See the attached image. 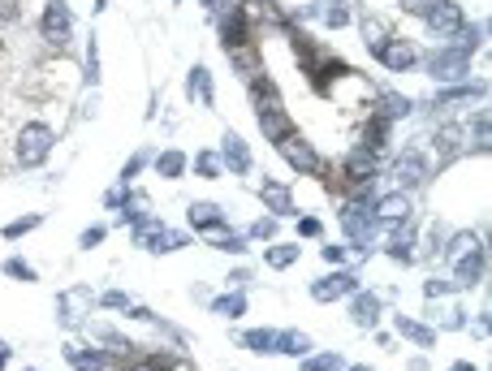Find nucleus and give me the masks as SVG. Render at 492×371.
<instances>
[{"label":"nucleus","instance_id":"f257e3e1","mask_svg":"<svg viewBox=\"0 0 492 371\" xmlns=\"http://www.w3.org/2000/svg\"><path fill=\"white\" fill-rule=\"evenodd\" d=\"M43 147H48V130H26V138H22V160H39Z\"/></svg>","mask_w":492,"mask_h":371},{"label":"nucleus","instance_id":"f03ea898","mask_svg":"<svg viewBox=\"0 0 492 371\" xmlns=\"http://www.w3.org/2000/svg\"><path fill=\"white\" fill-rule=\"evenodd\" d=\"M9 362V345H0V367H5Z\"/></svg>","mask_w":492,"mask_h":371}]
</instances>
